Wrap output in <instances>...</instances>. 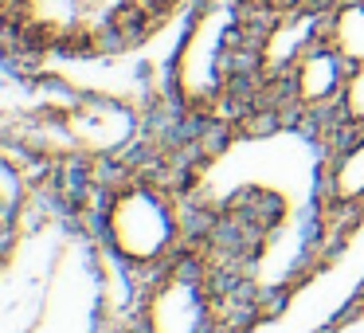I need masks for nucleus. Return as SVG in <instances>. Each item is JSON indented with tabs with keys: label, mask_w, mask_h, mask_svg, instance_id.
Listing matches in <instances>:
<instances>
[{
	"label": "nucleus",
	"mask_w": 364,
	"mask_h": 333,
	"mask_svg": "<svg viewBox=\"0 0 364 333\" xmlns=\"http://www.w3.org/2000/svg\"><path fill=\"white\" fill-rule=\"evenodd\" d=\"M255 16L259 12L223 4V0H200L196 4L188 32L173 56V90L184 106L212 110L235 90L243 67L255 71Z\"/></svg>",
	"instance_id": "obj_1"
},
{
	"label": "nucleus",
	"mask_w": 364,
	"mask_h": 333,
	"mask_svg": "<svg viewBox=\"0 0 364 333\" xmlns=\"http://www.w3.org/2000/svg\"><path fill=\"white\" fill-rule=\"evenodd\" d=\"M102 239L114 259L126 267L161 270L176 259V247H181V212L173 196L157 184H118L102 208Z\"/></svg>",
	"instance_id": "obj_2"
},
{
	"label": "nucleus",
	"mask_w": 364,
	"mask_h": 333,
	"mask_svg": "<svg viewBox=\"0 0 364 333\" xmlns=\"http://www.w3.org/2000/svg\"><path fill=\"white\" fill-rule=\"evenodd\" d=\"M215 302L196 263L173 259L157 270V286L145 306V333H212Z\"/></svg>",
	"instance_id": "obj_3"
},
{
	"label": "nucleus",
	"mask_w": 364,
	"mask_h": 333,
	"mask_svg": "<svg viewBox=\"0 0 364 333\" xmlns=\"http://www.w3.org/2000/svg\"><path fill=\"white\" fill-rule=\"evenodd\" d=\"M282 87L298 110H309V114L341 110V98H345V87H348V59L329 40H317L294 63V71L286 75Z\"/></svg>",
	"instance_id": "obj_4"
},
{
	"label": "nucleus",
	"mask_w": 364,
	"mask_h": 333,
	"mask_svg": "<svg viewBox=\"0 0 364 333\" xmlns=\"http://www.w3.org/2000/svg\"><path fill=\"white\" fill-rule=\"evenodd\" d=\"M325 40L348 59V87L341 98V122L364 126V0H333L325 16Z\"/></svg>",
	"instance_id": "obj_5"
},
{
	"label": "nucleus",
	"mask_w": 364,
	"mask_h": 333,
	"mask_svg": "<svg viewBox=\"0 0 364 333\" xmlns=\"http://www.w3.org/2000/svg\"><path fill=\"white\" fill-rule=\"evenodd\" d=\"M129 134V110L110 102H87L82 110L71 114V137L90 149H114Z\"/></svg>",
	"instance_id": "obj_6"
},
{
	"label": "nucleus",
	"mask_w": 364,
	"mask_h": 333,
	"mask_svg": "<svg viewBox=\"0 0 364 333\" xmlns=\"http://www.w3.org/2000/svg\"><path fill=\"white\" fill-rule=\"evenodd\" d=\"M329 200L337 208L364 204V126H356L353 142L333 157L329 165Z\"/></svg>",
	"instance_id": "obj_7"
},
{
	"label": "nucleus",
	"mask_w": 364,
	"mask_h": 333,
	"mask_svg": "<svg viewBox=\"0 0 364 333\" xmlns=\"http://www.w3.org/2000/svg\"><path fill=\"white\" fill-rule=\"evenodd\" d=\"M333 0H259V16H278V12H294V9H329Z\"/></svg>",
	"instance_id": "obj_8"
},
{
	"label": "nucleus",
	"mask_w": 364,
	"mask_h": 333,
	"mask_svg": "<svg viewBox=\"0 0 364 333\" xmlns=\"http://www.w3.org/2000/svg\"><path fill=\"white\" fill-rule=\"evenodd\" d=\"M223 4H239V9H251V12L259 9V0H223Z\"/></svg>",
	"instance_id": "obj_9"
}]
</instances>
